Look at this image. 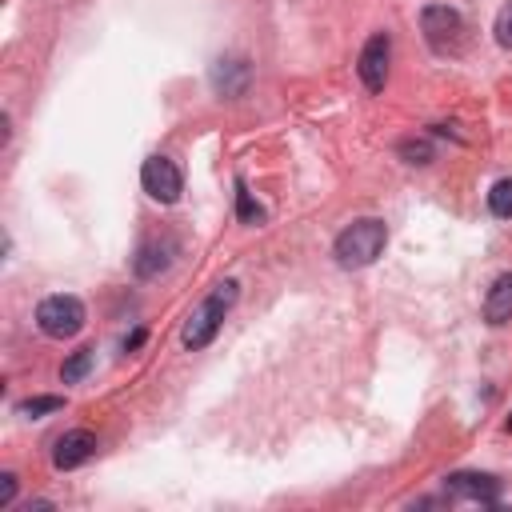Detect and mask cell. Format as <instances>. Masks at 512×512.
Segmentation results:
<instances>
[{
    "label": "cell",
    "instance_id": "obj_1",
    "mask_svg": "<svg viewBox=\"0 0 512 512\" xmlns=\"http://www.w3.org/2000/svg\"><path fill=\"white\" fill-rule=\"evenodd\" d=\"M236 296H240V284H236V280H220V284H216V288H212V292L192 308V316L184 320V332H180L184 348H192V352L208 348V344L216 340V332H220L224 316L232 312Z\"/></svg>",
    "mask_w": 512,
    "mask_h": 512
},
{
    "label": "cell",
    "instance_id": "obj_2",
    "mask_svg": "<svg viewBox=\"0 0 512 512\" xmlns=\"http://www.w3.org/2000/svg\"><path fill=\"white\" fill-rule=\"evenodd\" d=\"M384 244H388L384 220H380V216H360V220H352V224L336 236L332 256H336L340 268H368V264L384 252Z\"/></svg>",
    "mask_w": 512,
    "mask_h": 512
},
{
    "label": "cell",
    "instance_id": "obj_3",
    "mask_svg": "<svg viewBox=\"0 0 512 512\" xmlns=\"http://www.w3.org/2000/svg\"><path fill=\"white\" fill-rule=\"evenodd\" d=\"M84 320H88V312H84L80 296H72V292H56V296H44V300L36 304V324H40V332L52 336V340L76 336V332L84 328Z\"/></svg>",
    "mask_w": 512,
    "mask_h": 512
},
{
    "label": "cell",
    "instance_id": "obj_4",
    "mask_svg": "<svg viewBox=\"0 0 512 512\" xmlns=\"http://www.w3.org/2000/svg\"><path fill=\"white\" fill-rule=\"evenodd\" d=\"M420 32L436 52H456L464 40V16L448 4H428L420 12Z\"/></svg>",
    "mask_w": 512,
    "mask_h": 512
},
{
    "label": "cell",
    "instance_id": "obj_5",
    "mask_svg": "<svg viewBox=\"0 0 512 512\" xmlns=\"http://www.w3.org/2000/svg\"><path fill=\"white\" fill-rule=\"evenodd\" d=\"M140 184L160 204H176L180 192H184V176H180V168L168 156H148L144 168H140Z\"/></svg>",
    "mask_w": 512,
    "mask_h": 512
},
{
    "label": "cell",
    "instance_id": "obj_6",
    "mask_svg": "<svg viewBox=\"0 0 512 512\" xmlns=\"http://www.w3.org/2000/svg\"><path fill=\"white\" fill-rule=\"evenodd\" d=\"M388 56H392L388 32H376V36L364 40L360 60H356V72H360V80H364L368 92H380L384 88V80H388Z\"/></svg>",
    "mask_w": 512,
    "mask_h": 512
},
{
    "label": "cell",
    "instance_id": "obj_7",
    "mask_svg": "<svg viewBox=\"0 0 512 512\" xmlns=\"http://www.w3.org/2000/svg\"><path fill=\"white\" fill-rule=\"evenodd\" d=\"M92 456H96V436H92L88 428H72V432H64V436L52 444V464H56L60 472L80 468V464L92 460Z\"/></svg>",
    "mask_w": 512,
    "mask_h": 512
},
{
    "label": "cell",
    "instance_id": "obj_8",
    "mask_svg": "<svg viewBox=\"0 0 512 512\" xmlns=\"http://www.w3.org/2000/svg\"><path fill=\"white\" fill-rule=\"evenodd\" d=\"M248 80H252V68H248V60H240V56H224V60L212 64V88H216L220 96H244Z\"/></svg>",
    "mask_w": 512,
    "mask_h": 512
},
{
    "label": "cell",
    "instance_id": "obj_9",
    "mask_svg": "<svg viewBox=\"0 0 512 512\" xmlns=\"http://www.w3.org/2000/svg\"><path fill=\"white\" fill-rule=\"evenodd\" d=\"M444 488H448L452 496L492 504V500H496V492H500V480H496V476H480V472H452V476L444 480Z\"/></svg>",
    "mask_w": 512,
    "mask_h": 512
},
{
    "label": "cell",
    "instance_id": "obj_10",
    "mask_svg": "<svg viewBox=\"0 0 512 512\" xmlns=\"http://www.w3.org/2000/svg\"><path fill=\"white\" fill-rule=\"evenodd\" d=\"M484 320L488 324H508L512 320V272H500L484 296Z\"/></svg>",
    "mask_w": 512,
    "mask_h": 512
},
{
    "label": "cell",
    "instance_id": "obj_11",
    "mask_svg": "<svg viewBox=\"0 0 512 512\" xmlns=\"http://www.w3.org/2000/svg\"><path fill=\"white\" fill-rule=\"evenodd\" d=\"M168 252H172V244H144V248H140V256L132 260L136 276H140V280H152L156 272H164V268L172 264V256H168Z\"/></svg>",
    "mask_w": 512,
    "mask_h": 512
},
{
    "label": "cell",
    "instance_id": "obj_12",
    "mask_svg": "<svg viewBox=\"0 0 512 512\" xmlns=\"http://www.w3.org/2000/svg\"><path fill=\"white\" fill-rule=\"evenodd\" d=\"M92 360H96V352H92V348H76V352L60 364V380H64V384L84 380V376H88V368H92Z\"/></svg>",
    "mask_w": 512,
    "mask_h": 512
},
{
    "label": "cell",
    "instance_id": "obj_13",
    "mask_svg": "<svg viewBox=\"0 0 512 512\" xmlns=\"http://www.w3.org/2000/svg\"><path fill=\"white\" fill-rule=\"evenodd\" d=\"M488 208H492V216L512 220V176H504V180L492 184V192H488Z\"/></svg>",
    "mask_w": 512,
    "mask_h": 512
},
{
    "label": "cell",
    "instance_id": "obj_14",
    "mask_svg": "<svg viewBox=\"0 0 512 512\" xmlns=\"http://www.w3.org/2000/svg\"><path fill=\"white\" fill-rule=\"evenodd\" d=\"M60 408H64V396H28V400L16 404V412L20 416H32V420H40L48 412H60Z\"/></svg>",
    "mask_w": 512,
    "mask_h": 512
},
{
    "label": "cell",
    "instance_id": "obj_15",
    "mask_svg": "<svg viewBox=\"0 0 512 512\" xmlns=\"http://www.w3.org/2000/svg\"><path fill=\"white\" fill-rule=\"evenodd\" d=\"M236 216L244 220V224H260L264 220V208L248 196V188H244V180H236Z\"/></svg>",
    "mask_w": 512,
    "mask_h": 512
},
{
    "label": "cell",
    "instance_id": "obj_16",
    "mask_svg": "<svg viewBox=\"0 0 512 512\" xmlns=\"http://www.w3.org/2000/svg\"><path fill=\"white\" fill-rule=\"evenodd\" d=\"M492 32H496V44H500V48H512V0H504V8L496 12Z\"/></svg>",
    "mask_w": 512,
    "mask_h": 512
},
{
    "label": "cell",
    "instance_id": "obj_17",
    "mask_svg": "<svg viewBox=\"0 0 512 512\" xmlns=\"http://www.w3.org/2000/svg\"><path fill=\"white\" fill-rule=\"evenodd\" d=\"M400 156L408 164H428L432 160V144L428 140H400Z\"/></svg>",
    "mask_w": 512,
    "mask_h": 512
},
{
    "label": "cell",
    "instance_id": "obj_18",
    "mask_svg": "<svg viewBox=\"0 0 512 512\" xmlns=\"http://www.w3.org/2000/svg\"><path fill=\"white\" fill-rule=\"evenodd\" d=\"M16 496V476L12 472H0V508H8Z\"/></svg>",
    "mask_w": 512,
    "mask_h": 512
},
{
    "label": "cell",
    "instance_id": "obj_19",
    "mask_svg": "<svg viewBox=\"0 0 512 512\" xmlns=\"http://www.w3.org/2000/svg\"><path fill=\"white\" fill-rule=\"evenodd\" d=\"M140 344H144V328H136V332L124 340V348H140Z\"/></svg>",
    "mask_w": 512,
    "mask_h": 512
},
{
    "label": "cell",
    "instance_id": "obj_20",
    "mask_svg": "<svg viewBox=\"0 0 512 512\" xmlns=\"http://www.w3.org/2000/svg\"><path fill=\"white\" fill-rule=\"evenodd\" d=\"M508 428H512V416H508Z\"/></svg>",
    "mask_w": 512,
    "mask_h": 512
}]
</instances>
